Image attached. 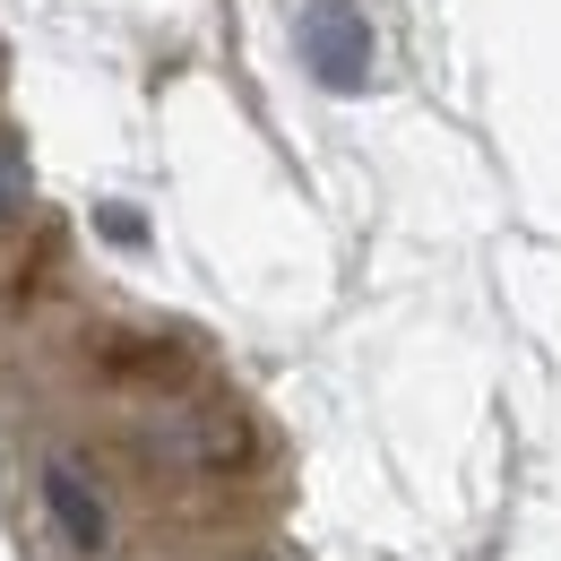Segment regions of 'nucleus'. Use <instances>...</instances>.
Wrapping results in <instances>:
<instances>
[{
  "instance_id": "20e7f679",
  "label": "nucleus",
  "mask_w": 561,
  "mask_h": 561,
  "mask_svg": "<svg viewBox=\"0 0 561 561\" xmlns=\"http://www.w3.org/2000/svg\"><path fill=\"white\" fill-rule=\"evenodd\" d=\"M26 191H35V182H26V147L0 130V225H18V216H26Z\"/></svg>"
},
{
  "instance_id": "f257e3e1",
  "label": "nucleus",
  "mask_w": 561,
  "mask_h": 561,
  "mask_svg": "<svg viewBox=\"0 0 561 561\" xmlns=\"http://www.w3.org/2000/svg\"><path fill=\"white\" fill-rule=\"evenodd\" d=\"M302 70L329 95H363L371 87V18L354 0H311L302 9Z\"/></svg>"
},
{
  "instance_id": "7ed1b4c3",
  "label": "nucleus",
  "mask_w": 561,
  "mask_h": 561,
  "mask_svg": "<svg viewBox=\"0 0 561 561\" xmlns=\"http://www.w3.org/2000/svg\"><path fill=\"white\" fill-rule=\"evenodd\" d=\"M147 440H156V458H164V467H191V476H233V467H242V449H251V440H242V423H233V415H208V407H173V415H156Z\"/></svg>"
},
{
  "instance_id": "f03ea898",
  "label": "nucleus",
  "mask_w": 561,
  "mask_h": 561,
  "mask_svg": "<svg viewBox=\"0 0 561 561\" xmlns=\"http://www.w3.org/2000/svg\"><path fill=\"white\" fill-rule=\"evenodd\" d=\"M35 492H44V518H53V536L70 545V553H113V510H104V492H95V476L78 467L70 449H53L44 467H35Z\"/></svg>"
}]
</instances>
